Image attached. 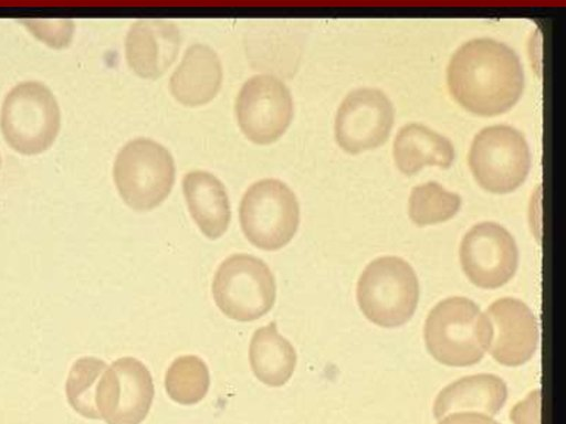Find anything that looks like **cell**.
<instances>
[{
	"label": "cell",
	"instance_id": "cell-1",
	"mask_svg": "<svg viewBox=\"0 0 566 424\" xmlns=\"http://www.w3.org/2000/svg\"><path fill=\"white\" fill-rule=\"evenodd\" d=\"M447 84L463 108L490 117L517 103L524 88V72L520 57L506 44L490 38L473 39L452 55Z\"/></svg>",
	"mask_w": 566,
	"mask_h": 424
},
{
	"label": "cell",
	"instance_id": "cell-2",
	"mask_svg": "<svg viewBox=\"0 0 566 424\" xmlns=\"http://www.w3.org/2000/svg\"><path fill=\"white\" fill-rule=\"evenodd\" d=\"M429 353L449 367L478 363L489 349L492 328L488 317L471 299L452 296L429 312L423 329Z\"/></svg>",
	"mask_w": 566,
	"mask_h": 424
},
{
	"label": "cell",
	"instance_id": "cell-3",
	"mask_svg": "<svg viewBox=\"0 0 566 424\" xmlns=\"http://www.w3.org/2000/svg\"><path fill=\"white\" fill-rule=\"evenodd\" d=\"M356 297L369 321L384 328L399 327L413 316L418 305L416 272L400 257H378L360 274Z\"/></svg>",
	"mask_w": 566,
	"mask_h": 424
},
{
	"label": "cell",
	"instance_id": "cell-4",
	"mask_svg": "<svg viewBox=\"0 0 566 424\" xmlns=\"http://www.w3.org/2000/svg\"><path fill=\"white\" fill-rule=\"evenodd\" d=\"M59 104L48 86L29 81L15 85L6 96L0 126L8 145L23 155L46 150L60 130Z\"/></svg>",
	"mask_w": 566,
	"mask_h": 424
},
{
	"label": "cell",
	"instance_id": "cell-5",
	"mask_svg": "<svg viewBox=\"0 0 566 424\" xmlns=\"http://www.w3.org/2000/svg\"><path fill=\"white\" fill-rule=\"evenodd\" d=\"M113 176L125 203L134 210L147 211L169 194L175 181V165L164 146L151 139L137 138L117 153Z\"/></svg>",
	"mask_w": 566,
	"mask_h": 424
},
{
	"label": "cell",
	"instance_id": "cell-6",
	"mask_svg": "<svg viewBox=\"0 0 566 424\" xmlns=\"http://www.w3.org/2000/svg\"><path fill=\"white\" fill-rule=\"evenodd\" d=\"M212 296L228 318L256 320L275 303V279L262 259L249 254H233L219 265L212 282Z\"/></svg>",
	"mask_w": 566,
	"mask_h": 424
},
{
	"label": "cell",
	"instance_id": "cell-7",
	"mask_svg": "<svg viewBox=\"0 0 566 424\" xmlns=\"http://www.w3.org/2000/svg\"><path fill=\"white\" fill-rule=\"evenodd\" d=\"M239 219L249 242L264 251H276L284 247L297 231L298 202L282 181L263 179L243 194Z\"/></svg>",
	"mask_w": 566,
	"mask_h": 424
},
{
	"label": "cell",
	"instance_id": "cell-8",
	"mask_svg": "<svg viewBox=\"0 0 566 424\" xmlns=\"http://www.w3.org/2000/svg\"><path fill=\"white\" fill-rule=\"evenodd\" d=\"M468 162L476 182L492 193L517 189L531 168L527 141L521 131L496 125L483 128L473 139Z\"/></svg>",
	"mask_w": 566,
	"mask_h": 424
},
{
	"label": "cell",
	"instance_id": "cell-9",
	"mask_svg": "<svg viewBox=\"0 0 566 424\" xmlns=\"http://www.w3.org/2000/svg\"><path fill=\"white\" fill-rule=\"evenodd\" d=\"M154 394L146 365L135 358L124 357L103 372L95 392V406L107 424H140L150 410Z\"/></svg>",
	"mask_w": 566,
	"mask_h": 424
},
{
	"label": "cell",
	"instance_id": "cell-10",
	"mask_svg": "<svg viewBox=\"0 0 566 424\" xmlns=\"http://www.w3.org/2000/svg\"><path fill=\"white\" fill-rule=\"evenodd\" d=\"M459 254L465 276L483 289L505 285L517 269L515 240L505 227L494 222L472 226L461 241Z\"/></svg>",
	"mask_w": 566,
	"mask_h": 424
},
{
	"label": "cell",
	"instance_id": "cell-11",
	"mask_svg": "<svg viewBox=\"0 0 566 424\" xmlns=\"http://www.w3.org/2000/svg\"><path fill=\"white\" fill-rule=\"evenodd\" d=\"M235 113L241 130L251 141L271 144L284 134L292 120V96L275 76L255 75L240 89Z\"/></svg>",
	"mask_w": 566,
	"mask_h": 424
},
{
	"label": "cell",
	"instance_id": "cell-12",
	"mask_svg": "<svg viewBox=\"0 0 566 424\" xmlns=\"http://www.w3.org/2000/svg\"><path fill=\"white\" fill-rule=\"evenodd\" d=\"M395 110L389 98L376 88H358L342 102L335 118V138L348 153L374 149L387 140Z\"/></svg>",
	"mask_w": 566,
	"mask_h": 424
},
{
	"label": "cell",
	"instance_id": "cell-13",
	"mask_svg": "<svg viewBox=\"0 0 566 424\" xmlns=\"http://www.w3.org/2000/svg\"><path fill=\"white\" fill-rule=\"evenodd\" d=\"M485 316L492 328L489 350L499 363L517 367L533 357L538 343V324L525 303L503 297L489 306Z\"/></svg>",
	"mask_w": 566,
	"mask_h": 424
},
{
	"label": "cell",
	"instance_id": "cell-14",
	"mask_svg": "<svg viewBox=\"0 0 566 424\" xmlns=\"http://www.w3.org/2000/svg\"><path fill=\"white\" fill-rule=\"evenodd\" d=\"M180 33L175 24L159 19L136 21L125 40V54L130 68L142 77L161 75L175 61Z\"/></svg>",
	"mask_w": 566,
	"mask_h": 424
},
{
	"label": "cell",
	"instance_id": "cell-15",
	"mask_svg": "<svg viewBox=\"0 0 566 424\" xmlns=\"http://www.w3.org/2000/svg\"><path fill=\"white\" fill-rule=\"evenodd\" d=\"M222 83V66L217 53L205 44L187 49L169 80L172 96L187 106L210 102Z\"/></svg>",
	"mask_w": 566,
	"mask_h": 424
},
{
	"label": "cell",
	"instance_id": "cell-16",
	"mask_svg": "<svg viewBox=\"0 0 566 424\" xmlns=\"http://www.w3.org/2000/svg\"><path fill=\"white\" fill-rule=\"evenodd\" d=\"M507 399L505 382L497 375L480 373L463 377L443 388L433 403L434 417L454 412H479L492 416Z\"/></svg>",
	"mask_w": 566,
	"mask_h": 424
},
{
	"label": "cell",
	"instance_id": "cell-17",
	"mask_svg": "<svg viewBox=\"0 0 566 424\" xmlns=\"http://www.w3.org/2000/svg\"><path fill=\"white\" fill-rule=\"evenodd\" d=\"M182 189L189 212L209 239L216 240L227 231L231 210L224 186L213 174L195 170L188 172Z\"/></svg>",
	"mask_w": 566,
	"mask_h": 424
},
{
	"label": "cell",
	"instance_id": "cell-18",
	"mask_svg": "<svg viewBox=\"0 0 566 424\" xmlns=\"http://www.w3.org/2000/svg\"><path fill=\"white\" fill-rule=\"evenodd\" d=\"M394 159L405 174H413L427 165L448 168L454 159L451 141L437 131L421 125L408 124L394 141Z\"/></svg>",
	"mask_w": 566,
	"mask_h": 424
},
{
	"label": "cell",
	"instance_id": "cell-19",
	"mask_svg": "<svg viewBox=\"0 0 566 424\" xmlns=\"http://www.w3.org/2000/svg\"><path fill=\"white\" fill-rule=\"evenodd\" d=\"M296 352L276 329L275 321L256 329L249 347V361L255 377L264 384L279 388L292 377Z\"/></svg>",
	"mask_w": 566,
	"mask_h": 424
},
{
	"label": "cell",
	"instance_id": "cell-20",
	"mask_svg": "<svg viewBox=\"0 0 566 424\" xmlns=\"http://www.w3.org/2000/svg\"><path fill=\"white\" fill-rule=\"evenodd\" d=\"M210 385L209 370L205 361L192 354L181 356L169 365L165 375L166 392L182 405L200 402Z\"/></svg>",
	"mask_w": 566,
	"mask_h": 424
},
{
	"label": "cell",
	"instance_id": "cell-21",
	"mask_svg": "<svg viewBox=\"0 0 566 424\" xmlns=\"http://www.w3.org/2000/svg\"><path fill=\"white\" fill-rule=\"evenodd\" d=\"M408 203L411 221L418 226H424L453 218L461 206V198L438 182L429 181L411 190Z\"/></svg>",
	"mask_w": 566,
	"mask_h": 424
},
{
	"label": "cell",
	"instance_id": "cell-22",
	"mask_svg": "<svg viewBox=\"0 0 566 424\" xmlns=\"http://www.w3.org/2000/svg\"><path fill=\"white\" fill-rule=\"evenodd\" d=\"M106 363L94 357H84L74 362L66 380V398L70 405L82 416L101 418L95 406L97 383L106 370Z\"/></svg>",
	"mask_w": 566,
	"mask_h": 424
},
{
	"label": "cell",
	"instance_id": "cell-23",
	"mask_svg": "<svg viewBox=\"0 0 566 424\" xmlns=\"http://www.w3.org/2000/svg\"><path fill=\"white\" fill-rule=\"evenodd\" d=\"M510 418L514 424H541V390H534L515 404Z\"/></svg>",
	"mask_w": 566,
	"mask_h": 424
},
{
	"label": "cell",
	"instance_id": "cell-24",
	"mask_svg": "<svg viewBox=\"0 0 566 424\" xmlns=\"http://www.w3.org/2000/svg\"><path fill=\"white\" fill-rule=\"evenodd\" d=\"M438 424H500L491 416L479 412H454L447 414Z\"/></svg>",
	"mask_w": 566,
	"mask_h": 424
},
{
	"label": "cell",
	"instance_id": "cell-25",
	"mask_svg": "<svg viewBox=\"0 0 566 424\" xmlns=\"http://www.w3.org/2000/svg\"><path fill=\"white\" fill-rule=\"evenodd\" d=\"M0 165H1V160H0Z\"/></svg>",
	"mask_w": 566,
	"mask_h": 424
}]
</instances>
